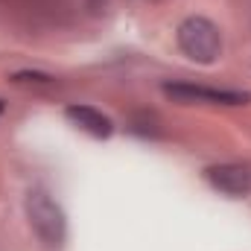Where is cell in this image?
Instances as JSON below:
<instances>
[{"label": "cell", "instance_id": "cell-1", "mask_svg": "<svg viewBox=\"0 0 251 251\" xmlns=\"http://www.w3.org/2000/svg\"><path fill=\"white\" fill-rule=\"evenodd\" d=\"M24 210H26V222L32 234L38 237V243L50 251L62 249L67 240V216H64L62 204L56 201V196L47 187H29L24 199Z\"/></svg>", "mask_w": 251, "mask_h": 251}, {"label": "cell", "instance_id": "cell-7", "mask_svg": "<svg viewBox=\"0 0 251 251\" xmlns=\"http://www.w3.org/2000/svg\"><path fill=\"white\" fill-rule=\"evenodd\" d=\"M3 111H6V102H3V100H0V114H3Z\"/></svg>", "mask_w": 251, "mask_h": 251}, {"label": "cell", "instance_id": "cell-3", "mask_svg": "<svg viewBox=\"0 0 251 251\" xmlns=\"http://www.w3.org/2000/svg\"><path fill=\"white\" fill-rule=\"evenodd\" d=\"M164 97L181 105H246L251 100L249 91H231V88H207L196 82H164Z\"/></svg>", "mask_w": 251, "mask_h": 251}, {"label": "cell", "instance_id": "cell-2", "mask_svg": "<svg viewBox=\"0 0 251 251\" xmlns=\"http://www.w3.org/2000/svg\"><path fill=\"white\" fill-rule=\"evenodd\" d=\"M176 44L190 62L213 64L222 56V29L204 15H190L176 29Z\"/></svg>", "mask_w": 251, "mask_h": 251}, {"label": "cell", "instance_id": "cell-5", "mask_svg": "<svg viewBox=\"0 0 251 251\" xmlns=\"http://www.w3.org/2000/svg\"><path fill=\"white\" fill-rule=\"evenodd\" d=\"M64 117H67L70 126H76L79 131H85V134H91L97 140H108L114 134V120L108 114H102L100 108H94V105H82V102L67 105Z\"/></svg>", "mask_w": 251, "mask_h": 251}, {"label": "cell", "instance_id": "cell-8", "mask_svg": "<svg viewBox=\"0 0 251 251\" xmlns=\"http://www.w3.org/2000/svg\"><path fill=\"white\" fill-rule=\"evenodd\" d=\"M137 3H161V0H137Z\"/></svg>", "mask_w": 251, "mask_h": 251}, {"label": "cell", "instance_id": "cell-6", "mask_svg": "<svg viewBox=\"0 0 251 251\" xmlns=\"http://www.w3.org/2000/svg\"><path fill=\"white\" fill-rule=\"evenodd\" d=\"M12 82L15 85H53L56 79L41 70H18V73H12Z\"/></svg>", "mask_w": 251, "mask_h": 251}, {"label": "cell", "instance_id": "cell-4", "mask_svg": "<svg viewBox=\"0 0 251 251\" xmlns=\"http://www.w3.org/2000/svg\"><path fill=\"white\" fill-rule=\"evenodd\" d=\"M204 181L222 196L246 199V196H251V164H246V161L210 164L204 170Z\"/></svg>", "mask_w": 251, "mask_h": 251}]
</instances>
